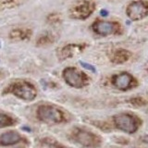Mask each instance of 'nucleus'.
Listing matches in <instances>:
<instances>
[{
  "label": "nucleus",
  "mask_w": 148,
  "mask_h": 148,
  "mask_svg": "<svg viewBox=\"0 0 148 148\" xmlns=\"http://www.w3.org/2000/svg\"><path fill=\"white\" fill-rule=\"evenodd\" d=\"M14 123H15V120L10 116L4 113H0V128L11 126Z\"/></svg>",
  "instance_id": "15"
},
{
  "label": "nucleus",
  "mask_w": 148,
  "mask_h": 148,
  "mask_svg": "<svg viewBox=\"0 0 148 148\" xmlns=\"http://www.w3.org/2000/svg\"><path fill=\"white\" fill-rule=\"evenodd\" d=\"M129 58V55L124 50H118L114 55V61L117 63H123Z\"/></svg>",
  "instance_id": "16"
},
{
  "label": "nucleus",
  "mask_w": 148,
  "mask_h": 148,
  "mask_svg": "<svg viewBox=\"0 0 148 148\" xmlns=\"http://www.w3.org/2000/svg\"><path fill=\"white\" fill-rule=\"evenodd\" d=\"M32 34V32L31 29H28L25 27H18L10 31L8 34V38L12 41H25L30 39Z\"/></svg>",
  "instance_id": "9"
},
{
  "label": "nucleus",
  "mask_w": 148,
  "mask_h": 148,
  "mask_svg": "<svg viewBox=\"0 0 148 148\" xmlns=\"http://www.w3.org/2000/svg\"><path fill=\"white\" fill-rule=\"evenodd\" d=\"M81 46L79 45H66L64 46L63 48L60 49L59 51V57L61 59H65V58H71L72 56L77 53V50H81Z\"/></svg>",
  "instance_id": "13"
},
{
  "label": "nucleus",
  "mask_w": 148,
  "mask_h": 148,
  "mask_svg": "<svg viewBox=\"0 0 148 148\" xmlns=\"http://www.w3.org/2000/svg\"><path fill=\"white\" fill-rule=\"evenodd\" d=\"M132 82V76L128 73H121L119 75H117L113 80V82L116 87H118L119 89L125 90L131 85Z\"/></svg>",
  "instance_id": "11"
},
{
  "label": "nucleus",
  "mask_w": 148,
  "mask_h": 148,
  "mask_svg": "<svg viewBox=\"0 0 148 148\" xmlns=\"http://www.w3.org/2000/svg\"><path fill=\"white\" fill-rule=\"evenodd\" d=\"M27 0H0V12L16 8Z\"/></svg>",
  "instance_id": "12"
},
{
  "label": "nucleus",
  "mask_w": 148,
  "mask_h": 148,
  "mask_svg": "<svg viewBox=\"0 0 148 148\" xmlns=\"http://www.w3.org/2000/svg\"><path fill=\"white\" fill-rule=\"evenodd\" d=\"M42 146L44 148H60V146H58V145H53L52 143H51V142L48 140L43 141V143H42Z\"/></svg>",
  "instance_id": "18"
},
{
  "label": "nucleus",
  "mask_w": 148,
  "mask_h": 148,
  "mask_svg": "<svg viewBox=\"0 0 148 148\" xmlns=\"http://www.w3.org/2000/svg\"><path fill=\"white\" fill-rule=\"evenodd\" d=\"M127 15L133 21H138L148 15V4L143 1L132 2L127 7Z\"/></svg>",
  "instance_id": "5"
},
{
  "label": "nucleus",
  "mask_w": 148,
  "mask_h": 148,
  "mask_svg": "<svg viewBox=\"0 0 148 148\" xmlns=\"http://www.w3.org/2000/svg\"><path fill=\"white\" fill-rule=\"evenodd\" d=\"M47 22L50 24H57V23L60 22V16L56 13L50 14L47 17Z\"/></svg>",
  "instance_id": "17"
},
{
  "label": "nucleus",
  "mask_w": 148,
  "mask_h": 148,
  "mask_svg": "<svg viewBox=\"0 0 148 148\" xmlns=\"http://www.w3.org/2000/svg\"><path fill=\"white\" fill-rule=\"evenodd\" d=\"M75 139L78 143L84 146H95L98 143V137L95 136L89 132L82 131V130H77L75 132Z\"/></svg>",
  "instance_id": "7"
},
{
  "label": "nucleus",
  "mask_w": 148,
  "mask_h": 148,
  "mask_svg": "<svg viewBox=\"0 0 148 148\" xmlns=\"http://www.w3.org/2000/svg\"><path fill=\"white\" fill-rule=\"evenodd\" d=\"M117 25L116 23L109 22V21H96L92 25V30L96 34L101 35H108L112 34L117 30Z\"/></svg>",
  "instance_id": "8"
},
{
  "label": "nucleus",
  "mask_w": 148,
  "mask_h": 148,
  "mask_svg": "<svg viewBox=\"0 0 148 148\" xmlns=\"http://www.w3.org/2000/svg\"><path fill=\"white\" fill-rule=\"evenodd\" d=\"M22 141V137L16 132H7L0 136V145L6 146L20 143Z\"/></svg>",
  "instance_id": "10"
},
{
  "label": "nucleus",
  "mask_w": 148,
  "mask_h": 148,
  "mask_svg": "<svg viewBox=\"0 0 148 148\" xmlns=\"http://www.w3.org/2000/svg\"><path fill=\"white\" fill-rule=\"evenodd\" d=\"M95 5L90 1H83L75 5L71 9V16L74 18H86L94 11Z\"/></svg>",
  "instance_id": "6"
},
{
  "label": "nucleus",
  "mask_w": 148,
  "mask_h": 148,
  "mask_svg": "<svg viewBox=\"0 0 148 148\" xmlns=\"http://www.w3.org/2000/svg\"><path fill=\"white\" fill-rule=\"evenodd\" d=\"M82 67H84V68H86V69H92V71H95V68L92 67V66H91V65H88L87 63H82Z\"/></svg>",
  "instance_id": "19"
},
{
  "label": "nucleus",
  "mask_w": 148,
  "mask_h": 148,
  "mask_svg": "<svg viewBox=\"0 0 148 148\" xmlns=\"http://www.w3.org/2000/svg\"><path fill=\"white\" fill-rule=\"evenodd\" d=\"M7 75V72L3 71V69H0V80H2V79H4L5 77H6Z\"/></svg>",
  "instance_id": "20"
},
{
  "label": "nucleus",
  "mask_w": 148,
  "mask_h": 148,
  "mask_svg": "<svg viewBox=\"0 0 148 148\" xmlns=\"http://www.w3.org/2000/svg\"><path fill=\"white\" fill-rule=\"evenodd\" d=\"M143 141L145 142V143H148V136H145V137H143Z\"/></svg>",
  "instance_id": "21"
},
{
  "label": "nucleus",
  "mask_w": 148,
  "mask_h": 148,
  "mask_svg": "<svg viewBox=\"0 0 148 148\" xmlns=\"http://www.w3.org/2000/svg\"><path fill=\"white\" fill-rule=\"evenodd\" d=\"M65 81L72 87L81 88L85 83V76L74 68H67L63 71Z\"/></svg>",
  "instance_id": "4"
},
{
  "label": "nucleus",
  "mask_w": 148,
  "mask_h": 148,
  "mask_svg": "<svg viewBox=\"0 0 148 148\" xmlns=\"http://www.w3.org/2000/svg\"><path fill=\"white\" fill-rule=\"evenodd\" d=\"M114 121L117 125V127L125 132L132 133L136 132L138 128V123L136 122L135 119L127 114H120L115 116Z\"/></svg>",
  "instance_id": "3"
},
{
  "label": "nucleus",
  "mask_w": 148,
  "mask_h": 148,
  "mask_svg": "<svg viewBox=\"0 0 148 148\" xmlns=\"http://www.w3.org/2000/svg\"><path fill=\"white\" fill-rule=\"evenodd\" d=\"M37 116L40 120L45 123H59L64 119L61 111L48 105L40 106L37 110Z\"/></svg>",
  "instance_id": "2"
},
{
  "label": "nucleus",
  "mask_w": 148,
  "mask_h": 148,
  "mask_svg": "<svg viewBox=\"0 0 148 148\" xmlns=\"http://www.w3.org/2000/svg\"><path fill=\"white\" fill-rule=\"evenodd\" d=\"M4 94H13L21 99L32 101L35 98L37 92L35 87L32 83L26 81H17L10 83L6 88Z\"/></svg>",
  "instance_id": "1"
},
{
  "label": "nucleus",
  "mask_w": 148,
  "mask_h": 148,
  "mask_svg": "<svg viewBox=\"0 0 148 148\" xmlns=\"http://www.w3.org/2000/svg\"><path fill=\"white\" fill-rule=\"evenodd\" d=\"M55 41V37L50 32H45L42 34L36 40V45L39 46H44V45H48L52 44Z\"/></svg>",
  "instance_id": "14"
}]
</instances>
